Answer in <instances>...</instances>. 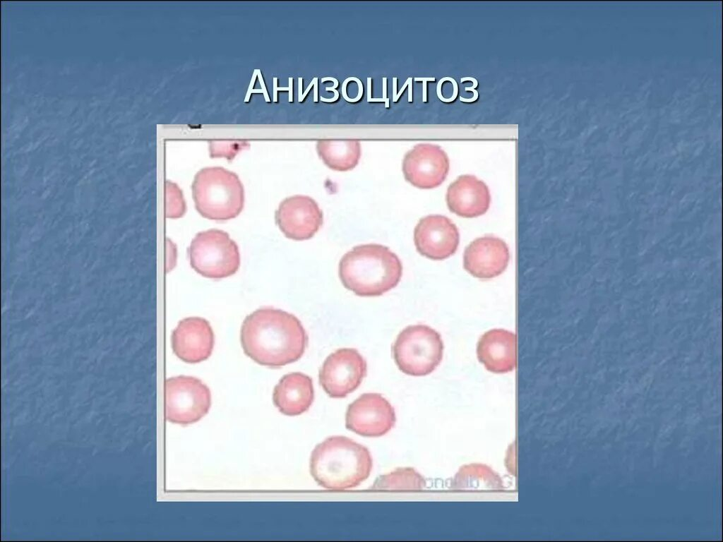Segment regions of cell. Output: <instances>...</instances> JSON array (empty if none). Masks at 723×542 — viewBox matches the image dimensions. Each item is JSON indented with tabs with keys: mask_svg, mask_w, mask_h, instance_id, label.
Returning <instances> with one entry per match:
<instances>
[{
	"mask_svg": "<svg viewBox=\"0 0 723 542\" xmlns=\"http://www.w3.org/2000/svg\"><path fill=\"white\" fill-rule=\"evenodd\" d=\"M244 354L260 365L277 368L298 361L309 338L293 314L273 308H261L249 314L241 327Z\"/></svg>",
	"mask_w": 723,
	"mask_h": 542,
	"instance_id": "obj_1",
	"label": "cell"
},
{
	"mask_svg": "<svg viewBox=\"0 0 723 542\" xmlns=\"http://www.w3.org/2000/svg\"><path fill=\"white\" fill-rule=\"evenodd\" d=\"M339 277L343 286L359 296H381L399 283L402 265L388 247L368 243L354 246L339 263Z\"/></svg>",
	"mask_w": 723,
	"mask_h": 542,
	"instance_id": "obj_2",
	"label": "cell"
},
{
	"mask_svg": "<svg viewBox=\"0 0 723 542\" xmlns=\"http://www.w3.org/2000/svg\"><path fill=\"white\" fill-rule=\"evenodd\" d=\"M372 459L364 446L344 436H333L318 444L310 459V472L317 483L333 490L354 488L372 469Z\"/></svg>",
	"mask_w": 723,
	"mask_h": 542,
	"instance_id": "obj_3",
	"label": "cell"
},
{
	"mask_svg": "<svg viewBox=\"0 0 723 542\" xmlns=\"http://www.w3.org/2000/svg\"><path fill=\"white\" fill-rule=\"evenodd\" d=\"M191 190L196 209L205 218L228 220L237 217L244 207V190L239 176L222 167L198 171Z\"/></svg>",
	"mask_w": 723,
	"mask_h": 542,
	"instance_id": "obj_4",
	"label": "cell"
},
{
	"mask_svg": "<svg viewBox=\"0 0 723 542\" xmlns=\"http://www.w3.org/2000/svg\"><path fill=\"white\" fill-rule=\"evenodd\" d=\"M443 349L436 330L426 325H413L399 333L392 351L400 371L409 375L424 376L439 366Z\"/></svg>",
	"mask_w": 723,
	"mask_h": 542,
	"instance_id": "obj_5",
	"label": "cell"
},
{
	"mask_svg": "<svg viewBox=\"0 0 723 542\" xmlns=\"http://www.w3.org/2000/svg\"><path fill=\"white\" fill-rule=\"evenodd\" d=\"M191 267L211 279L229 277L238 270L240 255L238 246L229 234L212 229L196 234L188 248Z\"/></svg>",
	"mask_w": 723,
	"mask_h": 542,
	"instance_id": "obj_6",
	"label": "cell"
},
{
	"mask_svg": "<svg viewBox=\"0 0 723 542\" xmlns=\"http://www.w3.org/2000/svg\"><path fill=\"white\" fill-rule=\"evenodd\" d=\"M211 405L208 387L201 380L179 375L165 382V416L173 423L189 425L206 415Z\"/></svg>",
	"mask_w": 723,
	"mask_h": 542,
	"instance_id": "obj_7",
	"label": "cell"
},
{
	"mask_svg": "<svg viewBox=\"0 0 723 542\" xmlns=\"http://www.w3.org/2000/svg\"><path fill=\"white\" fill-rule=\"evenodd\" d=\"M367 365L353 348H342L331 353L319 371V383L332 398H344L357 390L366 375Z\"/></svg>",
	"mask_w": 723,
	"mask_h": 542,
	"instance_id": "obj_8",
	"label": "cell"
},
{
	"mask_svg": "<svg viewBox=\"0 0 723 542\" xmlns=\"http://www.w3.org/2000/svg\"><path fill=\"white\" fill-rule=\"evenodd\" d=\"M396 421L390 403L378 393H364L347 409L345 426L349 430L366 437L386 434Z\"/></svg>",
	"mask_w": 723,
	"mask_h": 542,
	"instance_id": "obj_9",
	"label": "cell"
},
{
	"mask_svg": "<svg viewBox=\"0 0 723 542\" xmlns=\"http://www.w3.org/2000/svg\"><path fill=\"white\" fill-rule=\"evenodd\" d=\"M449 171V159L438 145L419 143L407 151L402 161L405 179L420 188H433L441 185Z\"/></svg>",
	"mask_w": 723,
	"mask_h": 542,
	"instance_id": "obj_10",
	"label": "cell"
},
{
	"mask_svg": "<svg viewBox=\"0 0 723 542\" xmlns=\"http://www.w3.org/2000/svg\"><path fill=\"white\" fill-rule=\"evenodd\" d=\"M275 222L289 239L311 238L323 224V215L318 203L311 197L296 195L283 200L275 212Z\"/></svg>",
	"mask_w": 723,
	"mask_h": 542,
	"instance_id": "obj_11",
	"label": "cell"
},
{
	"mask_svg": "<svg viewBox=\"0 0 723 542\" xmlns=\"http://www.w3.org/2000/svg\"><path fill=\"white\" fill-rule=\"evenodd\" d=\"M460 235L455 224L448 217L430 215L419 221L414 231L417 251L435 260L446 259L458 248Z\"/></svg>",
	"mask_w": 723,
	"mask_h": 542,
	"instance_id": "obj_12",
	"label": "cell"
},
{
	"mask_svg": "<svg viewBox=\"0 0 723 542\" xmlns=\"http://www.w3.org/2000/svg\"><path fill=\"white\" fill-rule=\"evenodd\" d=\"M171 342L173 352L179 359L186 363H197L211 355L215 335L208 320L189 317L179 321L172 331Z\"/></svg>",
	"mask_w": 723,
	"mask_h": 542,
	"instance_id": "obj_13",
	"label": "cell"
},
{
	"mask_svg": "<svg viewBox=\"0 0 723 542\" xmlns=\"http://www.w3.org/2000/svg\"><path fill=\"white\" fill-rule=\"evenodd\" d=\"M509 260L506 243L496 236H485L475 239L466 248L463 267L476 278L489 279L502 274Z\"/></svg>",
	"mask_w": 723,
	"mask_h": 542,
	"instance_id": "obj_14",
	"label": "cell"
},
{
	"mask_svg": "<svg viewBox=\"0 0 723 542\" xmlns=\"http://www.w3.org/2000/svg\"><path fill=\"white\" fill-rule=\"evenodd\" d=\"M490 200L487 186L472 175L459 176L449 186L446 193L449 210L462 217H476L484 214Z\"/></svg>",
	"mask_w": 723,
	"mask_h": 542,
	"instance_id": "obj_15",
	"label": "cell"
},
{
	"mask_svg": "<svg viewBox=\"0 0 723 542\" xmlns=\"http://www.w3.org/2000/svg\"><path fill=\"white\" fill-rule=\"evenodd\" d=\"M479 361L494 373L511 372L515 366V335L504 329L484 333L477 347Z\"/></svg>",
	"mask_w": 723,
	"mask_h": 542,
	"instance_id": "obj_16",
	"label": "cell"
},
{
	"mask_svg": "<svg viewBox=\"0 0 723 542\" xmlns=\"http://www.w3.org/2000/svg\"><path fill=\"white\" fill-rule=\"evenodd\" d=\"M314 399L312 379L302 373L285 375L274 388L273 400L283 414L297 416L306 411Z\"/></svg>",
	"mask_w": 723,
	"mask_h": 542,
	"instance_id": "obj_17",
	"label": "cell"
},
{
	"mask_svg": "<svg viewBox=\"0 0 723 542\" xmlns=\"http://www.w3.org/2000/svg\"><path fill=\"white\" fill-rule=\"evenodd\" d=\"M316 150L325 164L337 171L353 169L361 157V145L356 139L319 140Z\"/></svg>",
	"mask_w": 723,
	"mask_h": 542,
	"instance_id": "obj_18",
	"label": "cell"
},
{
	"mask_svg": "<svg viewBox=\"0 0 723 542\" xmlns=\"http://www.w3.org/2000/svg\"><path fill=\"white\" fill-rule=\"evenodd\" d=\"M424 478L413 468H399L378 477L372 488L379 490H419L424 488Z\"/></svg>",
	"mask_w": 723,
	"mask_h": 542,
	"instance_id": "obj_19",
	"label": "cell"
},
{
	"mask_svg": "<svg viewBox=\"0 0 723 542\" xmlns=\"http://www.w3.org/2000/svg\"><path fill=\"white\" fill-rule=\"evenodd\" d=\"M165 183L167 199V209L174 203L172 209L166 214V216L171 218L180 217L186 212V203L183 198L181 191L174 183L167 181Z\"/></svg>",
	"mask_w": 723,
	"mask_h": 542,
	"instance_id": "obj_20",
	"label": "cell"
},
{
	"mask_svg": "<svg viewBox=\"0 0 723 542\" xmlns=\"http://www.w3.org/2000/svg\"><path fill=\"white\" fill-rule=\"evenodd\" d=\"M325 80H332L334 83V85L333 87H326L325 88V90L326 91H333V92H334L335 95H334V97L333 98H331V99H326V98H324L323 97H321V100L322 102H334V101L337 100L338 99V97H339V92L335 90V88L338 86V81H337V79H335L334 78H332V77H325V78H323L321 79V82L322 83L325 82Z\"/></svg>",
	"mask_w": 723,
	"mask_h": 542,
	"instance_id": "obj_21",
	"label": "cell"
},
{
	"mask_svg": "<svg viewBox=\"0 0 723 542\" xmlns=\"http://www.w3.org/2000/svg\"><path fill=\"white\" fill-rule=\"evenodd\" d=\"M386 81H387V78H383V97L382 98L385 101V106H386V107L388 108L390 106V102H389V99L386 97Z\"/></svg>",
	"mask_w": 723,
	"mask_h": 542,
	"instance_id": "obj_22",
	"label": "cell"
},
{
	"mask_svg": "<svg viewBox=\"0 0 723 542\" xmlns=\"http://www.w3.org/2000/svg\"><path fill=\"white\" fill-rule=\"evenodd\" d=\"M412 78H408L407 79V80L404 83L403 86L402 87V88L400 89L399 92L394 97H393V100L394 102H396L398 101V100L400 98L401 94L403 92L404 90L405 89L406 86L408 85L410 83H412Z\"/></svg>",
	"mask_w": 723,
	"mask_h": 542,
	"instance_id": "obj_23",
	"label": "cell"
},
{
	"mask_svg": "<svg viewBox=\"0 0 723 542\" xmlns=\"http://www.w3.org/2000/svg\"><path fill=\"white\" fill-rule=\"evenodd\" d=\"M316 83H318V78H313V79L309 84V87L306 88V92L299 98V102H301L303 100V99L305 97L309 90L311 88L312 85Z\"/></svg>",
	"mask_w": 723,
	"mask_h": 542,
	"instance_id": "obj_24",
	"label": "cell"
},
{
	"mask_svg": "<svg viewBox=\"0 0 723 542\" xmlns=\"http://www.w3.org/2000/svg\"><path fill=\"white\" fill-rule=\"evenodd\" d=\"M414 80H415L416 81H420V80H422V81L424 82V92H423V101H424V102H426V80H434V78H414Z\"/></svg>",
	"mask_w": 723,
	"mask_h": 542,
	"instance_id": "obj_25",
	"label": "cell"
}]
</instances>
